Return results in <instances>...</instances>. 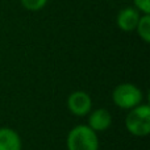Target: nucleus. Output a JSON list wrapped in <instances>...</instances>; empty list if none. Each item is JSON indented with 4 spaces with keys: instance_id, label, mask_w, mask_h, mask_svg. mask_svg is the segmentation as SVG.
Returning <instances> with one entry per match:
<instances>
[{
    "instance_id": "1",
    "label": "nucleus",
    "mask_w": 150,
    "mask_h": 150,
    "mask_svg": "<svg viewBox=\"0 0 150 150\" xmlns=\"http://www.w3.org/2000/svg\"><path fill=\"white\" fill-rule=\"evenodd\" d=\"M66 145L67 150H99L98 133L88 125H76L69 132Z\"/></svg>"
},
{
    "instance_id": "9",
    "label": "nucleus",
    "mask_w": 150,
    "mask_h": 150,
    "mask_svg": "<svg viewBox=\"0 0 150 150\" xmlns=\"http://www.w3.org/2000/svg\"><path fill=\"white\" fill-rule=\"evenodd\" d=\"M20 1L25 9L36 12V11H41L46 5L47 0H20Z\"/></svg>"
},
{
    "instance_id": "8",
    "label": "nucleus",
    "mask_w": 150,
    "mask_h": 150,
    "mask_svg": "<svg viewBox=\"0 0 150 150\" xmlns=\"http://www.w3.org/2000/svg\"><path fill=\"white\" fill-rule=\"evenodd\" d=\"M134 30H137L140 38L144 42H150V15H142L138 20V24Z\"/></svg>"
},
{
    "instance_id": "5",
    "label": "nucleus",
    "mask_w": 150,
    "mask_h": 150,
    "mask_svg": "<svg viewBox=\"0 0 150 150\" xmlns=\"http://www.w3.org/2000/svg\"><path fill=\"white\" fill-rule=\"evenodd\" d=\"M112 124V116L105 108H98L90 112L88 116V127L93 130V132H104L107 130Z\"/></svg>"
},
{
    "instance_id": "3",
    "label": "nucleus",
    "mask_w": 150,
    "mask_h": 150,
    "mask_svg": "<svg viewBox=\"0 0 150 150\" xmlns=\"http://www.w3.org/2000/svg\"><path fill=\"white\" fill-rule=\"evenodd\" d=\"M142 91L133 83H121L116 86L112 92V100L115 105L128 111L142 103Z\"/></svg>"
},
{
    "instance_id": "2",
    "label": "nucleus",
    "mask_w": 150,
    "mask_h": 150,
    "mask_svg": "<svg viewBox=\"0 0 150 150\" xmlns=\"http://www.w3.org/2000/svg\"><path fill=\"white\" fill-rule=\"evenodd\" d=\"M125 128L136 137H145L150 133V107L149 104H138L129 109L125 117Z\"/></svg>"
},
{
    "instance_id": "4",
    "label": "nucleus",
    "mask_w": 150,
    "mask_h": 150,
    "mask_svg": "<svg viewBox=\"0 0 150 150\" xmlns=\"http://www.w3.org/2000/svg\"><path fill=\"white\" fill-rule=\"evenodd\" d=\"M67 108L75 116H86L92 109L91 96L84 91H74L67 98Z\"/></svg>"
},
{
    "instance_id": "6",
    "label": "nucleus",
    "mask_w": 150,
    "mask_h": 150,
    "mask_svg": "<svg viewBox=\"0 0 150 150\" xmlns=\"http://www.w3.org/2000/svg\"><path fill=\"white\" fill-rule=\"evenodd\" d=\"M140 17H141V15L136 8H133V7L122 8L119 12L117 18H116L117 26L122 32H133L136 29V26H137Z\"/></svg>"
},
{
    "instance_id": "10",
    "label": "nucleus",
    "mask_w": 150,
    "mask_h": 150,
    "mask_svg": "<svg viewBox=\"0 0 150 150\" xmlns=\"http://www.w3.org/2000/svg\"><path fill=\"white\" fill-rule=\"evenodd\" d=\"M134 8L142 15H150V0H133Z\"/></svg>"
},
{
    "instance_id": "7",
    "label": "nucleus",
    "mask_w": 150,
    "mask_h": 150,
    "mask_svg": "<svg viewBox=\"0 0 150 150\" xmlns=\"http://www.w3.org/2000/svg\"><path fill=\"white\" fill-rule=\"evenodd\" d=\"M23 144L18 133L12 128H0V150H21Z\"/></svg>"
}]
</instances>
